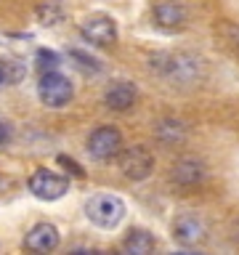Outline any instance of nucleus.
Here are the masks:
<instances>
[{"mask_svg":"<svg viewBox=\"0 0 239 255\" xmlns=\"http://www.w3.org/2000/svg\"><path fill=\"white\" fill-rule=\"evenodd\" d=\"M154 21L159 24V27L165 29H175L181 27L183 21H186V8H183L181 3H175V0H162V3L154 5Z\"/></svg>","mask_w":239,"mask_h":255,"instance_id":"9d476101","label":"nucleus"},{"mask_svg":"<svg viewBox=\"0 0 239 255\" xmlns=\"http://www.w3.org/2000/svg\"><path fill=\"white\" fill-rule=\"evenodd\" d=\"M59 64H61L59 53L45 51V48H40V51H37V69H40V72H51V69L59 67Z\"/></svg>","mask_w":239,"mask_h":255,"instance_id":"4468645a","label":"nucleus"},{"mask_svg":"<svg viewBox=\"0 0 239 255\" xmlns=\"http://www.w3.org/2000/svg\"><path fill=\"white\" fill-rule=\"evenodd\" d=\"M13 186H16V181L11 178V175H3V173H0V194H8Z\"/></svg>","mask_w":239,"mask_h":255,"instance_id":"6ab92c4d","label":"nucleus"},{"mask_svg":"<svg viewBox=\"0 0 239 255\" xmlns=\"http://www.w3.org/2000/svg\"><path fill=\"white\" fill-rule=\"evenodd\" d=\"M69 56H72V59H77V64H80V67H88V69H99V61H96L93 56L83 53V51H69Z\"/></svg>","mask_w":239,"mask_h":255,"instance_id":"dca6fc26","label":"nucleus"},{"mask_svg":"<svg viewBox=\"0 0 239 255\" xmlns=\"http://www.w3.org/2000/svg\"><path fill=\"white\" fill-rule=\"evenodd\" d=\"M0 85H3V69H0Z\"/></svg>","mask_w":239,"mask_h":255,"instance_id":"aec40b11","label":"nucleus"},{"mask_svg":"<svg viewBox=\"0 0 239 255\" xmlns=\"http://www.w3.org/2000/svg\"><path fill=\"white\" fill-rule=\"evenodd\" d=\"M120 167H122V175L130 181H143L149 178V173L154 170V157L146 146H127L120 149Z\"/></svg>","mask_w":239,"mask_h":255,"instance_id":"7ed1b4c3","label":"nucleus"},{"mask_svg":"<svg viewBox=\"0 0 239 255\" xmlns=\"http://www.w3.org/2000/svg\"><path fill=\"white\" fill-rule=\"evenodd\" d=\"M85 215L96 223V226L112 229V226H117V223L122 221L125 202H122L120 197H115V194H96V197L88 199Z\"/></svg>","mask_w":239,"mask_h":255,"instance_id":"f257e3e1","label":"nucleus"},{"mask_svg":"<svg viewBox=\"0 0 239 255\" xmlns=\"http://www.w3.org/2000/svg\"><path fill=\"white\" fill-rule=\"evenodd\" d=\"M120 149H122V135L117 128H99L88 138V151L96 159H112L120 154Z\"/></svg>","mask_w":239,"mask_h":255,"instance_id":"39448f33","label":"nucleus"},{"mask_svg":"<svg viewBox=\"0 0 239 255\" xmlns=\"http://www.w3.org/2000/svg\"><path fill=\"white\" fill-rule=\"evenodd\" d=\"M72 93H75V88H72L69 77H64L61 72H56V69L43 72V77H40V83H37V96L45 107H53V109L64 107V104H69Z\"/></svg>","mask_w":239,"mask_h":255,"instance_id":"f03ea898","label":"nucleus"},{"mask_svg":"<svg viewBox=\"0 0 239 255\" xmlns=\"http://www.w3.org/2000/svg\"><path fill=\"white\" fill-rule=\"evenodd\" d=\"M199 175H202V170H199V165L191 162V159H181V162L175 165V170H173V178L178 181V183H183V186L197 183Z\"/></svg>","mask_w":239,"mask_h":255,"instance_id":"ddd939ff","label":"nucleus"},{"mask_svg":"<svg viewBox=\"0 0 239 255\" xmlns=\"http://www.w3.org/2000/svg\"><path fill=\"white\" fill-rule=\"evenodd\" d=\"M104 101H107L109 109H117V112H125L135 104V88L127 83V80H117L107 88L104 93Z\"/></svg>","mask_w":239,"mask_h":255,"instance_id":"1a4fd4ad","label":"nucleus"},{"mask_svg":"<svg viewBox=\"0 0 239 255\" xmlns=\"http://www.w3.org/2000/svg\"><path fill=\"white\" fill-rule=\"evenodd\" d=\"M0 69H3V83L5 85H19L24 77H27V64L19 59H5L0 61Z\"/></svg>","mask_w":239,"mask_h":255,"instance_id":"f8f14e48","label":"nucleus"},{"mask_svg":"<svg viewBox=\"0 0 239 255\" xmlns=\"http://www.w3.org/2000/svg\"><path fill=\"white\" fill-rule=\"evenodd\" d=\"M122 247L127 253H135V255H146L154 250V237L149 234V231H143V229H130V234L125 237V242Z\"/></svg>","mask_w":239,"mask_h":255,"instance_id":"9b49d317","label":"nucleus"},{"mask_svg":"<svg viewBox=\"0 0 239 255\" xmlns=\"http://www.w3.org/2000/svg\"><path fill=\"white\" fill-rule=\"evenodd\" d=\"M37 16H40V21H43V24H56V21L61 19V11L56 5H43L37 11Z\"/></svg>","mask_w":239,"mask_h":255,"instance_id":"2eb2a0df","label":"nucleus"},{"mask_svg":"<svg viewBox=\"0 0 239 255\" xmlns=\"http://www.w3.org/2000/svg\"><path fill=\"white\" fill-rule=\"evenodd\" d=\"M59 162H61L64 167H67V170H69L72 175H77V178H85V170L75 162V159H69V157H64V154H61V157H59Z\"/></svg>","mask_w":239,"mask_h":255,"instance_id":"f3484780","label":"nucleus"},{"mask_svg":"<svg viewBox=\"0 0 239 255\" xmlns=\"http://www.w3.org/2000/svg\"><path fill=\"white\" fill-rule=\"evenodd\" d=\"M24 247L32 253H51L59 247V231L51 223H37L24 239Z\"/></svg>","mask_w":239,"mask_h":255,"instance_id":"6e6552de","label":"nucleus"},{"mask_svg":"<svg viewBox=\"0 0 239 255\" xmlns=\"http://www.w3.org/2000/svg\"><path fill=\"white\" fill-rule=\"evenodd\" d=\"M11 138H13V128L0 120V146H5V143L11 141Z\"/></svg>","mask_w":239,"mask_h":255,"instance_id":"a211bd4d","label":"nucleus"},{"mask_svg":"<svg viewBox=\"0 0 239 255\" xmlns=\"http://www.w3.org/2000/svg\"><path fill=\"white\" fill-rule=\"evenodd\" d=\"M80 32H83V37L88 40V43H96V45H109V43L117 40L115 21H112L109 16H104V13L88 16V19L83 21V27H80Z\"/></svg>","mask_w":239,"mask_h":255,"instance_id":"423d86ee","label":"nucleus"},{"mask_svg":"<svg viewBox=\"0 0 239 255\" xmlns=\"http://www.w3.org/2000/svg\"><path fill=\"white\" fill-rule=\"evenodd\" d=\"M173 237L181 245H199L207 237V231H205V223L194 218V215H178L173 221Z\"/></svg>","mask_w":239,"mask_h":255,"instance_id":"0eeeda50","label":"nucleus"},{"mask_svg":"<svg viewBox=\"0 0 239 255\" xmlns=\"http://www.w3.org/2000/svg\"><path fill=\"white\" fill-rule=\"evenodd\" d=\"M29 191L37 199H43V202H53V199H59L69 191V181L59 173L40 167V170H35L29 178Z\"/></svg>","mask_w":239,"mask_h":255,"instance_id":"20e7f679","label":"nucleus"}]
</instances>
